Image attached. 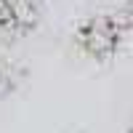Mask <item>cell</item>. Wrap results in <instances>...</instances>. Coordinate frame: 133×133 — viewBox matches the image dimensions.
Segmentation results:
<instances>
[]
</instances>
